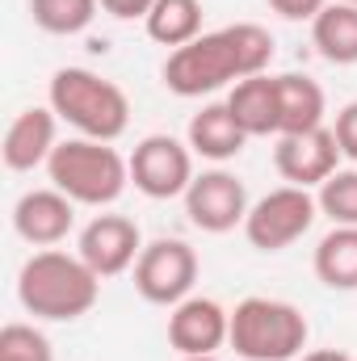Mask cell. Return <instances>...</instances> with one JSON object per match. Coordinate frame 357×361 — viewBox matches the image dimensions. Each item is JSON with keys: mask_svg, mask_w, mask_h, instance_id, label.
Masks as SVG:
<instances>
[{"mask_svg": "<svg viewBox=\"0 0 357 361\" xmlns=\"http://www.w3.org/2000/svg\"><path fill=\"white\" fill-rule=\"evenodd\" d=\"M273 59V34L257 21H236L177 47L164 63V89L177 97H206L223 85L261 76Z\"/></svg>", "mask_w": 357, "mask_h": 361, "instance_id": "1", "label": "cell"}, {"mask_svg": "<svg viewBox=\"0 0 357 361\" xmlns=\"http://www.w3.org/2000/svg\"><path fill=\"white\" fill-rule=\"evenodd\" d=\"M97 294H101V277L80 257H68L59 248L34 252L17 273V298L34 319L72 324L89 315Z\"/></svg>", "mask_w": 357, "mask_h": 361, "instance_id": "2", "label": "cell"}, {"mask_svg": "<svg viewBox=\"0 0 357 361\" xmlns=\"http://www.w3.org/2000/svg\"><path fill=\"white\" fill-rule=\"evenodd\" d=\"M51 109L80 130V139H101V143H114L126 122H131V101L126 92L118 89L114 80L97 76L89 68H59L51 76Z\"/></svg>", "mask_w": 357, "mask_h": 361, "instance_id": "3", "label": "cell"}, {"mask_svg": "<svg viewBox=\"0 0 357 361\" xmlns=\"http://www.w3.org/2000/svg\"><path fill=\"white\" fill-rule=\"evenodd\" d=\"M307 315L282 298H244L231 311V336L227 345L244 361H294L307 349Z\"/></svg>", "mask_w": 357, "mask_h": 361, "instance_id": "4", "label": "cell"}, {"mask_svg": "<svg viewBox=\"0 0 357 361\" xmlns=\"http://www.w3.org/2000/svg\"><path fill=\"white\" fill-rule=\"evenodd\" d=\"M51 185L76 206H109L131 185V160H122L101 139H68L47 160Z\"/></svg>", "mask_w": 357, "mask_h": 361, "instance_id": "5", "label": "cell"}, {"mask_svg": "<svg viewBox=\"0 0 357 361\" xmlns=\"http://www.w3.org/2000/svg\"><path fill=\"white\" fill-rule=\"evenodd\" d=\"M315 214H320V202L311 197V189L282 185V189H269L261 202L248 206L244 235L261 252H282V248H290L294 240H303L311 231Z\"/></svg>", "mask_w": 357, "mask_h": 361, "instance_id": "6", "label": "cell"}, {"mask_svg": "<svg viewBox=\"0 0 357 361\" xmlns=\"http://www.w3.org/2000/svg\"><path fill=\"white\" fill-rule=\"evenodd\" d=\"M131 180L152 202L185 197V189L193 185V152H189V143H181L173 135H147L131 156Z\"/></svg>", "mask_w": 357, "mask_h": 361, "instance_id": "7", "label": "cell"}, {"mask_svg": "<svg viewBox=\"0 0 357 361\" xmlns=\"http://www.w3.org/2000/svg\"><path fill=\"white\" fill-rule=\"evenodd\" d=\"M198 281V252L185 240H156L135 261V290L156 307H177Z\"/></svg>", "mask_w": 357, "mask_h": 361, "instance_id": "8", "label": "cell"}, {"mask_svg": "<svg viewBox=\"0 0 357 361\" xmlns=\"http://www.w3.org/2000/svg\"><path fill=\"white\" fill-rule=\"evenodd\" d=\"M185 214L198 231L223 235V231H231L236 223L248 219V189L236 173L210 169V173L193 177V185L185 189Z\"/></svg>", "mask_w": 357, "mask_h": 361, "instance_id": "9", "label": "cell"}, {"mask_svg": "<svg viewBox=\"0 0 357 361\" xmlns=\"http://www.w3.org/2000/svg\"><path fill=\"white\" fill-rule=\"evenodd\" d=\"M273 164H277L282 180H290L298 189H311V185L320 189L341 164V143L328 126L298 130V135H277Z\"/></svg>", "mask_w": 357, "mask_h": 361, "instance_id": "10", "label": "cell"}, {"mask_svg": "<svg viewBox=\"0 0 357 361\" xmlns=\"http://www.w3.org/2000/svg\"><path fill=\"white\" fill-rule=\"evenodd\" d=\"M139 252H143V240H139V227L126 214H97L89 227L80 231V244H76V257L97 277L126 273L139 261Z\"/></svg>", "mask_w": 357, "mask_h": 361, "instance_id": "11", "label": "cell"}, {"mask_svg": "<svg viewBox=\"0 0 357 361\" xmlns=\"http://www.w3.org/2000/svg\"><path fill=\"white\" fill-rule=\"evenodd\" d=\"M231 336V311H223L214 298H181L169 315V345L181 357H210Z\"/></svg>", "mask_w": 357, "mask_h": 361, "instance_id": "12", "label": "cell"}, {"mask_svg": "<svg viewBox=\"0 0 357 361\" xmlns=\"http://www.w3.org/2000/svg\"><path fill=\"white\" fill-rule=\"evenodd\" d=\"M72 223H76V202L68 193H59L55 185L21 193L13 206V231L34 248H51V244L68 240Z\"/></svg>", "mask_w": 357, "mask_h": 361, "instance_id": "13", "label": "cell"}, {"mask_svg": "<svg viewBox=\"0 0 357 361\" xmlns=\"http://www.w3.org/2000/svg\"><path fill=\"white\" fill-rule=\"evenodd\" d=\"M55 109L47 105H30V109H21L13 122H8V130H4V147H0V156H4V169H13V173H30V169H38V164H47L51 160V152L59 147L55 143Z\"/></svg>", "mask_w": 357, "mask_h": 361, "instance_id": "14", "label": "cell"}, {"mask_svg": "<svg viewBox=\"0 0 357 361\" xmlns=\"http://www.w3.org/2000/svg\"><path fill=\"white\" fill-rule=\"evenodd\" d=\"M185 139H189V152H193V156L214 160V164H223V160L240 156V152H244V143H248V135H244V126L236 122V114L227 109V101L202 105V109L189 118Z\"/></svg>", "mask_w": 357, "mask_h": 361, "instance_id": "15", "label": "cell"}, {"mask_svg": "<svg viewBox=\"0 0 357 361\" xmlns=\"http://www.w3.org/2000/svg\"><path fill=\"white\" fill-rule=\"evenodd\" d=\"M324 126V89L311 76H277V135H298Z\"/></svg>", "mask_w": 357, "mask_h": 361, "instance_id": "16", "label": "cell"}, {"mask_svg": "<svg viewBox=\"0 0 357 361\" xmlns=\"http://www.w3.org/2000/svg\"><path fill=\"white\" fill-rule=\"evenodd\" d=\"M227 109L244 126V135H277V76H248L227 92Z\"/></svg>", "mask_w": 357, "mask_h": 361, "instance_id": "17", "label": "cell"}, {"mask_svg": "<svg viewBox=\"0 0 357 361\" xmlns=\"http://www.w3.org/2000/svg\"><path fill=\"white\" fill-rule=\"evenodd\" d=\"M311 42H315V51H320L328 63H337V68L357 63V4H345V0L328 4V8L311 21Z\"/></svg>", "mask_w": 357, "mask_h": 361, "instance_id": "18", "label": "cell"}, {"mask_svg": "<svg viewBox=\"0 0 357 361\" xmlns=\"http://www.w3.org/2000/svg\"><path fill=\"white\" fill-rule=\"evenodd\" d=\"M143 25L160 47H189L193 38H202V0H156Z\"/></svg>", "mask_w": 357, "mask_h": 361, "instance_id": "19", "label": "cell"}, {"mask_svg": "<svg viewBox=\"0 0 357 361\" xmlns=\"http://www.w3.org/2000/svg\"><path fill=\"white\" fill-rule=\"evenodd\" d=\"M315 277L328 290H357V227H332L315 244Z\"/></svg>", "mask_w": 357, "mask_h": 361, "instance_id": "20", "label": "cell"}, {"mask_svg": "<svg viewBox=\"0 0 357 361\" xmlns=\"http://www.w3.org/2000/svg\"><path fill=\"white\" fill-rule=\"evenodd\" d=\"M101 0H30V17L47 34H80L97 17Z\"/></svg>", "mask_w": 357, "mask_h": 361, "instance_id": "21", "label": "cell"}, {"mask_svg": "<svg viewBox=\"0 0 357 361\" xmlns=\"http://www.w3.org/2000/svg\"><path fill=\"white\" fill-rule=\"evenodd\" d=\"M320 214L332 219V227H357V169H337L315 193Z\"/></svg>", "mask_w": 357, "mask_h": 361, "instance_id": "22", "label": "cell"}, {"mask_svg": "<svg viewBox=\"0 0 357 361\" xmlns=\"http://www.w3.org/2000/svg\"><path fill=\"white\" fill-rule=\"evenodd\" d=\"M0 361H55L51 341L30 324H4L0 328Z\"/></svg>", "mask_w": 357, "mask_h": 361, "instance_id": "23", "label": "cell"}, {"mask_svg": "<svg viewBox=\"0 0 357 361\" xmlns=\"http://www.w3.org/2000/svg\"><path fill=\"white\" fill-rule=\"evenodd\" d=\"M332 135H337V143H341V156H349L357 164V101H349V105L337 114Z\"/></svg>", "mask_w": 357, "mask_h": 361, "instance_id": "24", "label": "cell"}, {"mask_svg": "<svg viewBox=\"0 0 357 361\" xmlns=\"http://www.w3.org/2000/svg\"><path fill=\"white\" fill-rule=\"evenodd\" d=\"M269 8L286 21H315L328 8V0H269Z\"/></svg>", "mask_w": 357, "mask_h": 361, "instance_id": "25", "label": "cell"}, {"mask_svg": "<svg viewBox=\"0 0 357 361\" xmlns=\"http://www.w3.org/2000/svg\"><path fill=\"white\" fill-rule=\"evenodd\" d=\"M156 0H101V8L118 21H135V17H147Z\"/></svg>", "mask_w": 357, "mask_h": 361, "instance_id": "26", "label": "cell"}, {"mask_svg": "<svg viewBox=\"0 0 357 361\" xmlns=\"http://www.w3.org/2000/svg\"><path fill=\"white\" fill-rule=\"evenodd\" d=\"M298 361H353V357L341 353V349H315V353H303Z\"/></svg>", "mask_w": 357, "mask_h": 361, "instance_id": "27", "label": "cell"}, {"mask_svg": "<svg viewBox=\"0 0 357 361\" xmlns=\"http://www.w3.org/2000/svg\"><path fill=\"white\" fill-rule=\"evenodd\" d=\"M181 361H219V357H214V353H210V357H181Z\"/></svg>", "mask_w": 357, "mask_h": 361, "instance_id": "28", "label": "cell"}, {"mask_svg": "<svg viewBox=\"0 0 357 361\" xmlns=\"http://www.w3.org/2000/svg\"><path fill=\"white\" fill-rule=\"evenodd\" d=\"M345 4H357V0H345Z\"/></svg>", "mask_w": 357, "mask_h": 361, "instance_id": "29", "label": "cell"}]
</instances>
